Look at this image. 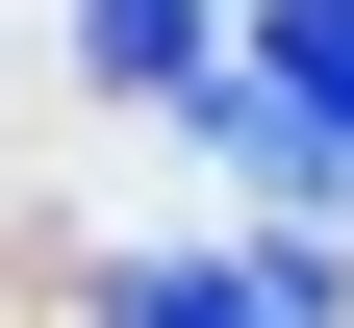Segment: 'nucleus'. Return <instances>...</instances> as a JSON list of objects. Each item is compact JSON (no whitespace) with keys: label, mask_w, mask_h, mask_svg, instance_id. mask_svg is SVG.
I'll list each match as a JSON object with an SVG mask.
<instances>
[{"label":"nucleus","mask_w":354,"mask_h":328,"mask_svg":"<svg viewBox=\"0 0 354 328\" xmlns=\"http://www.w3.org/2000/svg\"><path fill=\"white\" fill-rule=\"evenodd\" d=\"M102 328H304V303H279V253H127Z\"/></svg>","instance_id":"nucleus-1"},{"label":"nucleus","mask_w":354,"mask_h":328,"mask_svg":"<svg viewBox=\"0 0 354 328\" xmlns=\"http://www.w3.org/2000/svg\"><path fill=\"white\" fill-rule=\"evenodd\" d=\"M203 51H228V0H76V76L102 102H177Z\"/></svg>","instance_id":"nucleus-2"},{"label":"nucleus","mask_w":354,"mask_h":328,"mask_svg":"<svg viewBox=\"0 0 354 328\" xmlns=\"http://www.w3.org/2000/svg\"><path fill=\"white\" fill-rule=\"evenodd\" d=\"M253 26H279V51H253V76H279V102H304V126H329V152H354V0H253Z\"/></svg>","instance_id":"nucleus-3"}]
</instances>
